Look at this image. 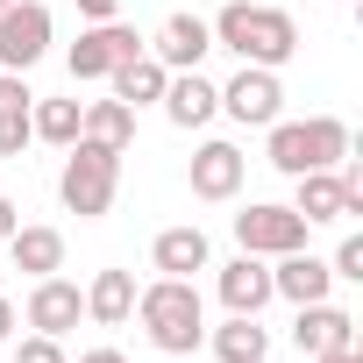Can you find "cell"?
<instances>
[{
    "instance_id": "1",
    "label": "cell",
    "mask_w": 363,
    "mask_h": 363,
    "mask_svg": "<svg viewBox=\"0 0 363 363\" xmlns=\"http://www.w3.org/2000/svg\"><path fill=\"white\" fill-rule=\"evenodd\" d=\"M128 320H143V335H150L157 356H193L207 342V306H200V285L193 278H150L135 292V313Z\"/></svg>"
},
{
    "instance_id": "2",
    "label": "cell",
    "mask_w": 363,
    "mask_h": 363,
    "mask_svg": "<svg viewBox=\"0 0 363 363\" xmlns=\"http://www.w3.org/2000/svg\"><path fill=\"white\" fill-rule=\"evenodd\" d=\"M207 29H214V50H235L242 65H264V72L292 65L299 50V22L285 8H257V0H228Z\"/></svg>"
},
{
    "instance_id": "3",
    "label": "cell",
    "mask_w": 363,
    "mask_h": 363,
    "mask_svg": "<svg viewBox=\"0 0 363 363\" xmlns=\"http://www.w3.org/2000/svg\"><path fill=\"white\" fill-rule=\"evenodd\" d=\"M114 193H121V150H107V143H72V157H65V171H57V200H65V214H79V221H100L107 207H114Z\"/></svg>"
},
{
    "instance_id": "4",
    "label": "cell",
    "mask_w": 363,
    "mask_h": 363,
    "mask_svg": "<svg viewBox=\"0 0 363 363\" xmlns=\"http://www.w3.org/2000/svg\"><path fill=\"white\" fill-rule=\"evenodd\" d=\"M285 178H299V171H335L342 157H349V121H335V114H313V121H271V150H264Z\"/></svg>"
},
{
    "instance_id": "5",
    "label": "cell",
    "mask_w": 363,
    "mask_h": 363,
    "mask_svg": "<svg viewBox=\"0 0 363 363\" xmlns=\"http://www.w3.org/2000/svg\"><path fill=\"white\" fill-rule=\"evenodd\" d=\"M143 50H150V43H143V36H135L121 15H114V22H93V29H79V43L65 50V65H72V79L86 86V79H107L114 65H128V57H143Z\"/></svg>"
},
{
    "instance_id": "6",
    "label": "cell",
    "mask_w": 363,
    "mask_h": 363,
    "mask_svg": "<svg viewBox=\"0 0 363 363\" xmlns=\"http://www.w3.org/2000/svg\"><path fill=\"white\" fill-rule=\"evenodd\" d=\"M50 8L43 0H8L0 8V72H29V65H43V50H50Z\"/></svg>"
},
{
    "instance_id": "7",
    "label": "cell",
    "mask_w": 363,
    "mask_h": 363,
    "mask_svg": "<svg viewBox=\"0 0 363 363\" xmlns=\"http://www.w3.org/2000/svg\"><path fill=\"white\" fill-rule=\"evenodd\" d=\"M221 107H228L242 128H271V121L285 114V86H278V72H264V65H242V72L221 86Z\"/></svg>"
},
{
    "instance_id": "8",
    "label": "cell",
    "mask_w": 363,
    "mask_h": 363,
    "mask_svg": "<svg viewBox=\"0 0 363 363\" xmlns=\"http://www.w3.org/2000/svg\"><path fill=\"white\" fill-rule=\"evenodd\" d=\"M306 221L292 214V207H242L235 214V242L250 250V257H285V250H306Z\"/></svg>"
},
{
    "instance_id": "9",
    "label": "cell",
    "mask_w": 363,
    "mask_h": 363,
    "mask_svg": "<svg viewBox=\"0 0 363 363\" xmlns=\"http://www.w3.org/2000/svg\"><path fill=\"white\" fill-rule=\"evenodd\" d=\"M22 320H29L36 335H57V342H65V335L86 320V292H79L72 278H57V271H50V278H36V285H29V306H22Z\"/></svg>"
},
{
    "instance_id": "10",
    "label": "cell",
    "mask_w": 363,
    "mask_h": 363,
    "mask_svg": "<svg viewBox=\"0 0 363 363\" xmlns=\"http://www.w3.org/2000/svg\"><path fill=\"white\" fill-rule=\"evenodd\" d=\"M242 171H250V157L235 150V143H200L193 150V164H186V186H193V200H235L242 193Z\"/></svg>"
},
{
    "instance_id": "11",
    "label": "cell",
    "mask_w": 363,
    "mask_h": 363,
    "mask_svg": "<svg viewBox=\"0 0 363 363\" xmlns=\"http://www.w3.org/2000/svg\"><path fill=\"white\" fill-rule=\"evenodd\" d=\"M328 292H335L328 257H313V250H285V257H271V299L313 306V299H328Z\"/></svg>"
},
{
    "instance_id": "12",
    "label": "cell",
    "mask_w": 363,
    "mask_h": 363,
    "mask_svg": "<svg viewBox=\"0 0 363 363\" xmlns=\"http://www.w3.org/2000/svg\"><path fill=\"white\" fill-rule=\"evenodd\" d=\"M157 107H164V121H171V128H207V121L221 114V86H214V79H200V72H171Z\"/></svg>"
},
{
    "instance_id": "13",
    "label": "cell",
    "mask_w": 363,
    "mask_h": 363,
    "mask_svg": "<svg viewBox=\"0 0 363 363\" xmlns=\"http://www.w3.org/2000/svg\"><path fill=\"white\" fill-rule=\"evenodd\" d=\"M207 50H214V29H207L200 15H171V22L150 36V57H157L164 72H200Z\"/></svg>"
},
{
    "instance_id": "14",
    "label": "cell",
    "mask_w": 363,
    "mask_h": 363,
    "mask_svg": "<svg viewBox=\"0 0 363 363\" xmlns=\"http://www.w3.org/2000/svg\"><path fill=\"white\" fill-rule=\"evenodd\" d=\"M292 214H299L306 228L349 221V186H342V171H299V178H292Z\"/></svg>"
},
{
    "instance_id": "15",
    "label": "cell",
    "mask_w": 363,
    "mask_h": 363,
    "mask_svg": "<svg viewBox=\"0 0 363 363\" xmlns=\"http://www.w3.org/2000/svg\"><path fill=\"white\" fill-rule=\"evenodd\" d=\"M214 292H221V306H228V313H264V306H271V264L242 250L235 264H221Z\"/></svg>"
},
{
    "instance_id": "16",
    "label": "cell",
    "mask_w": 363,
    "mask_h": 363,
    "mask_svg": "<svg viewBox=\"0 0 363 363\" xmlns=\"http://www.w3.org/2000/svg\"><path fill=\"white\" fill-rule=\"evenodd\" d=\"M150 264H157V278H193V271H207V264H214V250H207V228H200V221H186V228H164V235L150 242Z\"/></svg>"
},
{
    "instance_id": "17",
    "label": "cell",
    "mask_w": 363,
    "mask_h": 363,
    "mask_svg": "<svg viewBox=\"0 0 363 363\" xmlns=\"http://www.w3.org/2000/svg\"><path fill=\"white\" fill-rule=\"evenodd\" d=\"M292 342H299V356L342 349V342H356V313H342L335 299H313V306H299V320H292Z\"/></svg>"
},
{
    "instance_id": "18",
    "label": "cell",
    "mask_w": 363,
    "mask_h": 363,
    "mask_svg": "<svg viewBox=\"0 0 363 363\" xmlns=\"http://www.w3.org/2000/svg\"><path fill=\"white\" fill-rule=\"evenodd\" d=\"M79 135L128 157V143H135V107H121L114 93H107V100H86V107H79Z\"/></svg>"
},
{
    "instance_id": "19",
    "label": "cell",
    "mask_w": 363,
    "mask_h": 363,
    "mask_svg": "<svg viewBox=\"0 0 363 363\" xmlns=\"http://www.w3.org/2000/svg\"><path fill=\"white\" fill-rule=\"evenodd\" d=\"M8 257H15V271H29V278H50V271H65V235L57 228H22L15 221V235H8Z\"/></svg>"
},
{
    "instance_id": "20",
    "label": "cell",
    "mask_w": 363,
    "mask_h": 363,
    "mask_svg": "<svg viewBox=\"0 0 363 363\" xmlns=\"http://www.w3.org/2000/svg\"><path fill=\"white\" fill-rule=\"evenodd\" d=\"M128 313H135V271H93V285H86V320L121 328Z\"/></svg>"
},
{
    "instance_id": "21",
    "label": "cell",
    "mask_w": 363,
    "mask_h": 363,
    "mask_svg": "<svg viewBox=\"0 0 363 363\" xmlns=\"http://www.w3.org/2000/svg\"><path fill=\"white\" fill-rule=\"evenodd\" d=\"M164 79H171V72H164L150 50L107 72V86H114V100H121V107H150V100H164Z\"/></svg>"
},
{
    "instance_id": "22",
    "label": "cell",
    "mask_w": 363,
    "mask_h": 363,
    "mask_svg": "<svg viewBox=\"0 0 363 363\" xmlns=\"http://www.w3.org/2000/svg\"><path fill=\"white\" fill-rule=\"evenodd\" d=\"M214 356L221 363H264L271 335L257 328V313H228V328H214Z\"/></svg>"
},
{
    "instance_id": "23",
    "label": "cell",
    "mask_w": 363,
    "mask_h": 363,
    "mask_svg": "<svg viewBox=\"0 0 363 363\" xmlns=\"http://www.w3.org/2000/svg\"><path fill=\"white\" fill-rule=\"evenodd\" d=\"M29 128H36V143L72 150V143H79V100H36V107H29Z\"/></svg>"
},
{
    "instance_id": "24",
    "label": "cell",
    "mask_w": 363,
    "mask_h": 363,
    "mask_svg": "<svg viewBox=\"0 0 363 363\" xmlns=\"http://www.w3.org/2000/svg\"><path fill=\"white\" fill-rule=\"evenodd\" d=\"M36 107V100H29ZM29 107H8L0 114V157H22L29 143H36V128H29Z\"/></svg>"
},
{
    "instance_id": "25",
    "label": "cell",
    "mask_w": 363,
    "mask_h": 363,
    "mask_svg": "<svg viewBox=\"0 0 363 363\" xmlns=\"http://www.w3.org/2000/svg\"><path fill=\"white\" fill-rule=\"evenodd\" d=\"M15 363H72V356L57 335H29V342H15Z\"/></svg>"
},
{
    "instance_id": "26",
    "label": "cell",
    "mask_w": 363,
    "mask_h": 363,
    "mask_svg": "<svg viewBox=\"0 0 363 363\" xmlns=\"http://www.w3.org/2000/svg\"><path fill=\"white\" fill-rule=\"evenodd\" d=\"M328 271H335V278H356V285H363V235H342V250L328 257Z\"/></svg>"
},
{
    "instance_id": "27",
    "label": "cell",
    "mask_w": 363,
    "mask_h": 363,
    "mask_svg": "<svg viewBox=\"0 0 363 363\" xmlns=\"http://www.w3.org/2000/svg\"><path fill=\"white\" fill-rule=\"evenodd\" d=\"M79 15H86V22H114V15H121V0H79Z\"/></svg>"
},
{
    "instance_id": "28",
    "label": "cell",
    "mask_w": 363,
    "mask_h": 363,
    "mask_svg": "<svg viewBox=\"0 0 363 363\" xmlns=\"http://www.w3.org/2000/svg\"><path fill=\"white\" fill-rule=\"evenodd\" d=\"M313 363H363V356H356V342H342V349H320Z\"/></svg>"
},
{
    "instance_id": "29",
    "label": "cell",
    "mask_w": 363,
    "mask_h": 363,
    "mask_svg": "<svg viewBox=\"0 0 363 363\" xmlns=\"http://www.w3.org/2000/svg\"><path fill=\"white\" fill-rule=\"evenodd\" d=\"M15 221H22V214H15V200H8V193H0V242H8V235H15Z\"/></svg>"
},
{
    "instance_id": "30",
    "label": "cell",
    "mask_w": 363,
    "mask_h": 363,
    "mask_svg": "<svg viewBox=\"0 0 363 363\" xmlns=\"http://www.w3.org/2000/svg\"><path fill=\"white\" fill-rule=\"evenodd\" d=\"M79 363H128V356H121V349H86Z\"/></svg>"
},
{
    "instance_id": "31",
    "label": "cell",
    "mask_w": 363,
    "mask_h": 363,
    "mask_svg": "<svg viewBox=\"0 0 363 363\" xmlns=\"http://www.w3.org/2000/svg\"><path fill=\"white\" fill-rule=\"evenodd\" d=\"M8 335H15V306H8V299H0V342H8Z\"/></svg>"
},
{
    "instance_id": "32",
    "label": "cell",
    "mask_w": 363,
    "mask_h": 363,
    "mask_svg": "<svg viewBox=\"0 0 363 363\" xmlns=\"http://www.w3.org/2000/svg\"><path fill=\"white\" fill-rule=\"evenodd\" d=\"M0 8H8V0H0Z\"/></svg>"
}]
</instances>
